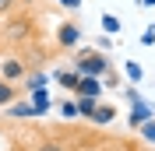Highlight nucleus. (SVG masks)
<instances>
[{
  "label": "nucleus",
  "instance_id": "nucleus-1",
  "mask_svg": "<svg viewBox=\"0 0 155 151\" xmlns=\"http://www.w3.org/2000/svg\"><path fill=\"white\" fill-rule=\"evenodd\" d=\"M74 70L78 74H92V77H102L109 70V60L102 49H85V53H78L74 56Z\"/></svg>",
  "mask_w": 155,
  "mask_h": 151
},
{
  "label": "nucleus",
  "instance_id": "nucleus-2",
  "mask_svg": "<svg viewBox=\"0 0 155 151\" xmlns=\"http://www.w3.org/2000/svg\"><path fill=\"white\" fill-rule=\"evenodd\" d=\"M74 95H92V98H99L102 95V77H92V74H81V81H78Z\"/></svg>",
  "mask_w": 155,
  "mask_h": 151
},
{
  "label": "nucleus",
  "instance_id": "nucleus-3",
  "mask_svg": "<svg viewBox=\"0 0 155 151\" xmlns=\"http://www.w3.org/2000/svg\"><path fill=\"white\" fill-rule=\"evenodd\" d=\"M78 39H81V28H78V25H71V21L57 28V42H60L64 49H67V46H78Z\"/></svg>",
  "mask_w": 155,
  "mask_h": 151
},
{
  "label": "nucleus",
  "instance_id": "nucleus-4",
  "mask_svg": "<svg viewBox=\"0 0 155 151\" xmlns=\"http://www.w3.org/2000/svg\"><path fill=\"white\" fill-rule=\"evenodd\" d=\"M0 70H4V81H21L25 77V63L21 60H4Z\"/></svg>",
  "mask_w": 155,
  "mask_h": 151
},
{
  "label": "nucleus",
  "instance_id": "nucleus-5",
  "mask_svg": "<svg viewBox=\"0 0 155 151\" xmlns=\"http://www.w3.org/2000/svg\"><path fill=\"white\" fill-rule=\"evenodd\" d=\"M53 77H57V85H60V88H67L71 95H74L78 81H81V74H78V70H57V74H53Z\"/></svg>",
  "mask_w": 155,
  "mask_h": 151
},
{
  "label": "nucleus",
  "instance_id": "nucleus-6",
  "mask_svg": "<svg viewBox=\"0 0 155 151\" xmlns=\"http://www.w3.org/2000/svg\"><path fill=\"white\" fill-rule=\"evenodd\" d=\"M74 102H78V113L85 116V120H92V116H95L99 98H92V95H74Z\"/></svg>",
  "mask_w": 155,
  "mask_h": 151
},
{
  "label": "nucleus",
  "instance_id": "nucleus-7",
  "mask_svg": "<svg viewBox=\"0 0 155 151\" xmlns=\"http://www.w3.org/2000/svg\"><path fill=\"white\" fill-rule=\"evenodd\" d=\"M46 85H49V74H42V70H35V74L25 77V88H28V92H39V88H46Z\"/></svg>",
  "mask_w": 155,
  "mask_h": 151
},
{
  "label": "nucleus",
  "instance_id": "nucleus-8",
  "mask_svg": "<svg viewBox=\"0 0 155 151\" xmlns=\"http://www.w3.org/2000/svg\"><path fill=\"white\" fill-rule=\"evenodd\" d=\"M32 105H35V113H39V116H42V113L49 109V92H46V88L32 92Z\"/></svg>",
  "mask_w": 155,
  "mask_h": 151
},
{
  "label": "nucleus",
  "instance_id": "nucleus-9",
  "mask_svg": "<svg viewBox=\"0 0 155 151\" xmlns=\"http://www.w3.org/2000/svg\"><path fill=\"white\" fill-rule=\"evenodd\" d=\"M11 116H18V120H28V116H39V113H35V105H32V102H18V105L11 102Z\"/></svg>",
  "mask_w": 155,
  "mask_h": 151
},
{
  "label": "nucleus",
  "instance_id": "nucleus-10",
  "mask_svg": "<svg viewBox=\"0 0 155 151\" xmlns=\"http://www.w3.org/2000/svg\"><path fill=\"white\" fill-rule=\"evenodd\" d=\"M116 109L113 105H95V116H92V123H113Z\"/></svg>",
  "mask_w": 155,
  "mask_h": 151
},
{
  "label": "nucleus",
  "instance_id": "nucleus-11",
  "mask_svg": "<svg viewBox=\"0 0 155 151\" xmlns=\"http://www.w3.org/2000/svg\"><path fill=\"white\" fill-rule=\"evenodd\" d=\"M11 102H14V85L0 81V105H11Z\"/></svg>",
  "mask_w": 155,
  "mask_h": 151
},
{
  "label": "nucleus",
  "instance_id": "nucleus-12",
  "mask_svg": "<svg viewBox=\"0 0 155 151\" xmlns=\"http://www.w3.org/2000/svg\"><path fill=\"white\" fill-rule=\"evenodd\" d=\"M102 28H106L109 35H116V32H120V18H113V14H102Z\"/></svg>",
  "mask_w": 155,
  "mask_h": 151
},
{
  "label": "nucleus",
  "instance_id": "nucleus-13",
  "mask_svg": "<svg viewBox=\"0 0 155 151\" xmlns=\"http://www.w3.org/2000/svg\"><path fill=\"white\" fill-rule=\"evenodd\" d=\"M60 113H64V116H67V120H74V116H81V113H78V102H74V95H71V98H67V102H64V105H60Z\"/></svg>",
  "mask_w": 155,
  "mask_h": 151
},
{
  "label": "nucleus",
  "instance_id": "nucleus-14",
  "mask_svg": "<svg viewBox=\"0 0 155 151\" xmlns=\"http://www.w3.org/2000/svg\"><path fill=\"white\" fill-rule=\"evenodd\" d=\"M137 130H141V137H145V141H155V116H152V120H145Z\"/></svg>",
  "mask_w": 155,
  "mask_h": 151
},
{
  "label": "nucleus",
  "instance_id": "nucleus-15",
  "mask_svg": "<svg viewBox=\"0 0 155 151\" xmlns=\"http://www.w3.org/2000/svg\"><path fill=\"white\" fill-rule=\"evenodd\" d=\"M127 77H130V81H134V85H137V81L145 77V70H141V67H137L134 60H127Z\"/></svg>",
  "mask_w": 155,
  "mask_h": 151
},
{
  "label": "nucleus",
  "instance_id": "nucleus-16",
  "mask_svg": "<svg viewBox=\"0 0 155 151\" xmlns=\"http://www.w3.org/2000/svg\"><path fill=\"white\" fill-rule=\"evenodd\" d=\"M141 46H155V25H148L145 35H141Z\"/></svg>",
  "mask_w": 155,
  "mask_h": 151
},
{
  "label": "nucleus",
  "instance_id": "nucleus-17",
  "mask_svg": "<svg viewBox=\"0 0 155 151\" xmlns=\"http://www.w3.org/2000/svg\"><path fill=\"white\" fill-rule=\"evenodd\" d=\"M39 151H64V148H60L57 141H46V144H42V148H39Z\"/></svg>",
  "mask_w": 155,
  "mask_h": 151
},
{
  "label": "nucleus",
  "instance_id": "nucleus-18",
  "mask_svg": "<svg viewBox=\"0 0 155 151\" xmlns=\"http://www.w3.org/2000/svg\"><path fill=\"white\" fill-rule=\"evenodd\" d=\"M14 4H18V0H0V14H7V11L14 7Z\"/></svg>",
  "mask_w": 155,
  "mask_h": 151
},
{
  "label": "nucleus",
  "instance_id": "nucleus-19",
  "mask_svg": "<svg viewBox=\"0 0 155 151\" xmlns=\"http://www.w3.org/2000/svg\"><path fill=\"white\" fill-rule=\"evenodd\" d=\"M60 4H64V7H71V11H74V7H81V0H60Z\"/></svg>",
  "mask_w": 155,
  "mask_h": 151
},
{
  "label": "nucleus",
  "instance_id": "nucleus-20",
  "mask_svg": "<svg viewBox=\"0 0 155 151\" xmlns=\"http://www.w3.org/2000/svg\"><path fill=\"white\" fill-rule=\"evenodd\" d=\"M141 7H155V0H141Z\"/></svg>",
  "mask_w": 155,
  "mask_h": 151
}]
</instances>
